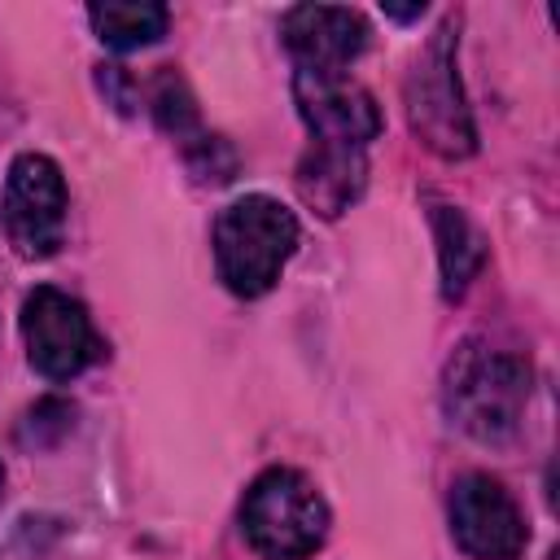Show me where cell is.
Instances as JSON below:
<instances>
[{
    "instance_id": "6da1fadb",
    "label": "cell",
    "mask_w": 560,
    "mask_h": 560,
    "mask_svg": "<svg viewBox=\"0 0 560 560\" xmlns=\"http://www.w3.org/2000/svg\"><path fill=\"white\" fill-rule=\"evenodd\" d=\"M529 363L516 350L490 341H464L442 376V407L455 429L477 442H503L516 433L529 402Z\"/></svg>"
},
{
    "instance_id": "7a4b0ae2",
    "label": "cell",
    "mask_w": 560,
    "mask_h": 560,
    "mask_svg": "<svg viewBox=\"0 0 560 560\" xmlns=\"http://www.w3.org/2000/svg\"><path fill=\"white\" fill-rule=\"evenodd\" d=\"M210 245L223 289L236 298H262L298 249V219L276 197L245 192L219 210Z\"/></svg>"
},
{
    "instance_id": "3957f363",
    "label": "cell",
    "mask_w": 560,
    "mask_h": 560,
    "mask_svg": "<svg viewBox=\"0 0 560 560\" xmlns=\"http://www.w3.org/2000/svg\"><path fill=\"white\" fill-rule=\"evenodd\" d=\"M459 18H446L429 44L416 52L407 79H402V101H407V122L420 136V144L438 158H468L477 149V127L459 88Z\"/></svg>"
},
{
    "instance_id": "277c9868",
    "label": "cell",
    "mask_w": 560,
    "mask_h": 560,
    "mask_svg": "<svg viewBox=\"0 0 560 560\" xmlns=\"http://www.w3.org/2000/svg\"><path fill=\"white\" fill-rule=\"evenodd\" d=\"M328 503L298 468H267L241 499V534L262 560H306L328 538Z\"/></svg>"
},
{
    "instance_id": "5b68a950",
    "label": "cell",
    "mask_w": 560,
    "mask_h": 560,
    "mask_svg": "<svg viewBox=\"0 0 560 560\" xmlns=\"http://www.w3.org/2000/svg\"><path fill=\"white\" fill-rule=\"evenodd\" d=\"M22 341L26 359L44 381H70L83 368H92L105 354L101 332L92 328V315L79 298L39 284L22 302Z\"/></svg>"
},
{
    "instance_id": "8992f818",
    "label": "cell",
    "mask_w": 560,
    "mask_h": 560,
    "mask_svg": "<svg viewBox=\"0 0 560 560\" xmlns=\"http://www.w3.org/2000/svg\"><path fill=\"white\" fill-rule=\"evenodd\" d=\"M66 175L48 153H18L4 179V232L22 258H52L66 241Z\"/></svg>"
},
{
    "instance_id": "52a82bcc",
    "label": "cell",
    "mask_w": 560,
    "mask_h": 560,
    "mask_svg": "<svg viewBox=\"0 0 560 560\" xmlns=\"http://www.w3.org/2000/svg\"><path fill=\"white\" fill-rule=\"evenodd\" d=\"M293 101H298V114L315 144L368 149V140H376L385 127L376 96L346 70H302L298 66Z\"/></svg>"
},
{
    "instance_id": "ba28073f",
    "label": "cell",
    "mask_w": 560,
    "mask_h": 560,
    "mask_svg": "<svg viewBox=\"0 0 560 560\" xmlns=\"http://www.w3.org/2000/svg\"><path fill=\"white\" fill-rule=\"evenodd\" d=\"M451 534L472 560H516L529 542L525 512L490 472H464L451 486Z\"/></svg>"
},
{
    "instance_id": "9c48e42d",
    "label": "cell",
    "mask_w": 560,
    "mask_h": 560,
    "mask_svg": "<svg viewBox=\"0 0 560 560\" xmlns=\"http://www.w3.org/2000/svg\"><path fill=\"white\" fill-rule=\"evenodd\" d=\"M284 48L302 70H346L368 48V22L337 4H293L280 18Z\"/></svg>"
},
{
    "instance_id": "30bf717a",
    "label": "cell",
    "mask_w": 560,
    "mask_h": 560,
    "mask_svg": "<svg viewBox=\"0 0 560 560\" xmlns=\"http://www.w3.org/2000/svg\"><path fill=\"white\" fill-rule=\"evenodd\" d=\"M298 197L319 214V219H337L346 214L363 184H368V158L363 149H346V144H315L302 153L298 171H293Z\"/></svg>"
},
{
    "instance_id": "8fae6325",
    "label": "cell",
    "mask_w": 560,
    "mask_h": 560,
    "mask_svg": "<svg viewBox=\"0 0 560 560\" xmlns=\"http://www.w3.org/2000/svg\"><path fill=\"white\" fill-rule=\"evenodd\" d=\"M429 223H433V241H438L442 298L455 302V298H464V289L472 284V276L486 262V236L477 232V223L459 206H446V201H433Z\"/></svg>"
},
{
    "instance_id": "7c38bea8",
    "label": "cell",
    "mask_w": 560,
    "mask_h": 560,
    "mask_svg": "<svg viewBox=\"0 0 560 560\" xmlns=\"http://www.w3.org/2000/svg\"><path fill=\"white\" fill-rule=\"evenodd\" d=\"M88 22H92V31L105 48L131 52V48H144V44L162 39L171 13L158 0H105V4L88 9Z\"/></svg>"
},
{
    "instance_id": "4fadbf2b",
    "label": "cell",
    "mask_w": 560,
    "mask_h": 560,
    "mask_svg": "<svg viewBox=\"0 0 560 560\" xmlns=\"http://www.w3.org/2000/svg\"><path fill=\"white\" fill-rule=\"evenodd\" d=\"M149 109H153L158 127H162V131H171L179 144H188L192 136H201L197 101H192L188 83H184L171 66H162V70L153 74V83H149Z\"/></svg>"
},
{
    "instance_id": "5bb4252c",
    "label": "cell",
    "mask_w": 560,
    "mask_h": 560,
    "mask_svg": "<svg viewBox=\"0 0 560 560\" xmlns=\"http://www.w3.org/2000/svg\"><path fill=\"white\" fill-rule=\"evenodd\" d=\"M96 83H101V92L109 96V105L122 109V114L140 101V88H136V79H131L122 66H96Z\"/></svg>"
},
{
    "instance_id": "9a60e30c",
    "label": "cell",
    "mask_w": 560,
    "mask_h": 560,
    "mask_svg": "<svg viewBox=\"0 0 560 560\" xmlns=\"http://www.w3.org/2000/svg\"><path fill=\"white\" fill-rule=\"evenodd\" d=\"M420 13H424V4H385V18H398V22H411Z\"/></svg>"
},
{
    "instance_id": "2e32d148",
    "label": "cell",
    "mask_w": 560,
    "mask_h": 560,
    "mask_svg": "<svg viewBox=\"0 0 560 560\" xmlns=\"http://www.w3.org/2000/svg\"><path fill=\"white\" fill-rule=\"evenodd\" d=\"M0 494H4V468H0Z\"/></svg>"
}]
</instances>
